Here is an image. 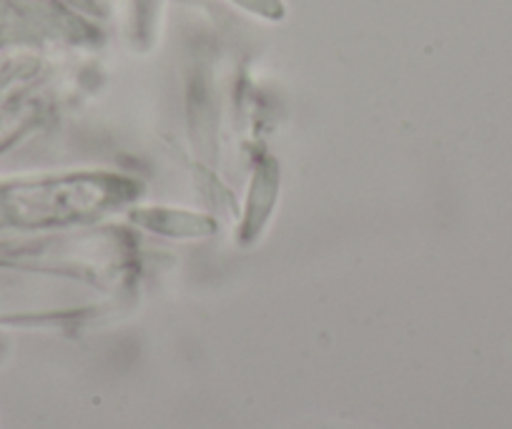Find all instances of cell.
<instances>
[{"instance_id": "6da1fadb", "label": "cell", "mask_w": 512, "mask_h": 429, "mask_svg": "<svg viewBox=\"0 0 512 429\" xmlns=\"http://www.w3.org/2000/svg\"><path fill=\"white\" fill-rule=\"evenodd\" d=\"M236 6L246 8L254 16L269 18V21H279L284 16V6L282 0H234Z\"/></svg>"}]
</instances>
